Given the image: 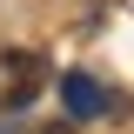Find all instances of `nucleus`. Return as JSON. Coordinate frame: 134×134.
I'll return each instance as SVG.
<instances>
[{
    "label": "nucleus",
    "instance_id": "nucleus-1",
    "mask_svg": "<svg viewBox=\"0 0 134 134\" xmlns=\"http://www.w3.org/2000/svg\"><path fill=\"white\" fill-rule=\"evenodd\" d=\"M40 87H47L40 54H7V60H0V107H27Z\"/></svg>",
    "mask_w": 134,
    "mask_h": 134
},
{
    "label": "nucleus",
    "instance_id": "nucleus-2",
    "mask_svg": "<svg viewBox=\"0 0 134 134\" xmlns=\"http://www.w3.org/2000/svg\"><path fill=\"white\" fill-rule=\"evenodd\" d=\"M60 94H67V107H74L81 121H94L100 107H107V94H100V87L87 81V74H67V81H60Z\"/></svg>",
    "mask_w": 134,
    "mask_h": 134
},
{
    "label": "nucleus",
    "instance_id": "nucleus-3",
    "mask_svg": "<svg viewBox=\"0 0 134 134\" xmlns=\"http://www.w3.org/2000/svg\"><path fill=\"white\" fill-rule=\"evenodd\" d=\"M40 134H74V127H67V121H54V127H40Z\"/></svg>",
    "mask_w": 134,
    "mask_h": 134
}]
</instances>
